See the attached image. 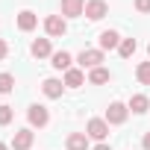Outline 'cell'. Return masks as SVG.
Listing matches in <instances>:
<instances>
[{
  "instance_id": "6da1fadb",
  "label": "cell",
  "mask_w": 150,
  "mask_h": 150,
  "mask_svg": "<svg viewBox=\"0 0 150 150\" xmlns=\"http://www.w3.org/2000/svg\"><path fill=\"white\" fill-rule=\"evenodd\" d=\"M127 118H129V106H127V103L115 100V103L106 106V124H109V127H121Z\"/></svg>"
},
{
  "instance_id": "7a4b0ae2",
  "label": "cell",
  "mask_w": 150,
  "mask_h": 150,
  "mask_svg": "<svg viewBox=\"0 0 150 150\" xmlns=\"http://www.w3.org/2000/svg\"><path fill=\"white\" fill-rule=\"evenodd\" d=\"M27 121H30V127H47L50 124V112H47V106H41V103H33L30 109H27Z\"/></svg>"
},
{
  "instance_id": "3957f363",
  "label": "cell",
  "mask_w": 150,
  "mask_h": 150,
  "mask_svg": "<svg viewBox=\"0 0 150 150\" xmlns=\"http://www.w3.org/2000/svg\"><path fill=\"white\" fill-rule=\"evenodd\" d=\"M86 135L94 138L97 144L106 141V135H109V124H106V118H91V121L86 124Z\"/></svg>"
},
{
  "instance_id": "277c9868",
  "label": "cell",
  "mask_w": 150,
  "mask_h": 150,
  "mask_svg": "<svg viewBox=\"0 0 150 150\" xmlns=\"http://www.w3.org/2000/svg\"><path fill=\"white\" fill-rule=\"evenodd\" d=\"M44 33H47L50 38H59V35L68 33V21H65L62 15H47V18H44Z\"/></svg>"
},
{
  "instance_id": "5b68a950",
  "label": "cell",
  "mask_w": 150,
  "mask_h": 150,
  "mask_svg": "<svg viewBox=\"0 0 150 150\" xmlns=\"http://www.w3.org/2000/svg\"><path fill=\"white\" fill-rule=\"evenodd\" d=\"M77 65H80L83 71H86V68H88V71L100 68V65H103V50H83V53L77 56Z\"/></svg>"
},
{
  "instance_id": "8992f818",
  "label": "cell",
  "mask_w": 150,
  "mask_h": 150,
  "mask_svg": "<svg viewBox=\"0 0 150 150\" xmlns=\"http://www.w3.org/2000/svg\"><path fill=\"white\" fill-rule=\"evenodd\" d=\"M33 141H35L33 127H24V129H18V132L12 135V150H30V147H33Z\"/></svg>"
},
{
  "instance_id": "52a82bcc",
  "label": "cell",
  "mask_w": 150,
  "mask_h": 150,
  "mask_svg": "<svg viewBox=\"0 0 150 150\" xmlns=\"http://www.w3.org/2000/svg\"><path fill=\"white\" fill-rule=\"evenodd\" d=\"M109 15V3L106 0H86V18L88 21H100Z\"/></svg>"
},
{
  "instance_id": "ba28073f",
  "label": "cell",
  "mask_w": 150,
  "mask_h": 150,
  "mask_svg": "<svg viewBox=\"0 0 150 150\" xmlns=\"http://www.w3.org/2000/svg\"><path fill=\"white\" fill-rule=\"evenodd\" d=\"M41 91H44V97H47V100H59V97L65 94V83H62V80H56V77H47V80L41 83Z\"/></svg>"
},
{
  "instance_id": "9c48e42d",
  "label": "cell",
  "mask_w": 150,
  "mask_h": 150,
  "mask_svg": "<svg viewBox=\"0 0 150 150\" xmlns=\"http://www.w3.org/2000/svg\"><path fill=\"white\" fill-rule=\"evenodd\" d=\"M86 15V0H62V18H80Z\"/></svg>"
},
{
  "instance_id": "30bf717a",
  "label": "cell",
  "mask_w": 150,
  "mask_h": 150,
  "mask_svg": "<svg viewBox=\"0 0 150 150\" xmlns=\"http://www.w3.org/2000/svg\"><path fill=\"white\" fill-rule=\"evenodd\" d=\"M30 53H33L35 59H47V56H53L56 50H53V44H50V38H35V41L30 44Z\"/></svg>"
},
{
  "instance_id": "8fae6325",
  "label": "cell",
  "mask_w": 150,
  "mask_h": 150,
  "mask_svg": "<svg viewBox=\"0 0 150 150\" xmlns=\"http://www.w3.org/2000/svg\"><path fill=\"white\" fill-rule=\"evenodd\" d=\"M35 27H38V15H35V12H30V9L18 12V30H21V33H33Z\"/></svg>"
},
{
  "instance_id": "7c38bea8",
  "label": "cell",
  "mask_w": 150,
  "mask_h": 150,
  "mask_svg": "<svg viewBox=\"0 0 150 150\" xmlns=\"http://www.w3.org/2000/svg\"><path fill=\"white\" fill-rule=\"evenodd\" d=\"M50 65H53L56 71H71V68H74V56H71L68 50H56V53L50 56Z\"/></svg>"
},
{
  "instance_id": "4fadbf2b",
  "label": "cell",
  "mask_w": 150,
  "mask_h": 150,
  "mask_svg": "<svg viewBox=\"0 0 150 150\" xmlns=\"http://www.w3.org/2000/svg\"><path fill=\"white\" fill-rule=\"evenodd\" d=\"M97 41H100V50H118V47H121V35H118L115 30H103Z\"/></svg>"
},
{
  "instance_id": "5bb4252c",
  "label": "cell",
  "mask_w": 150,
  "mask_h": 150,
  "mask_svg": "<svg viewBox=\"0 0 150 150\" xmlns=\"http://www.w3.org/2000/svg\"><path fill=\"white\" fill-rule=\"evenodd\" d=\"M68 88H80V86H86V74H83V68H71V71H65V80H62Z\"/></svg>"
},
{
  "instance_id": "9a60e30c",
  "label": "cell",
  "mask_w": 150,
  "mask_h": 150,
  "mask_svg": "<svg viewBox=\"0 0 150 150\" xmlns=\"http://www.w3.org/2000/svg\"><path fill=\"white\" fill-rule=\"evenodd\" d=\"M65 147L68 150H88V135L86 132H71L65 138Z\"/></svg>"
},
{
  "instance_id": "2e32d148",
  "label": "cell",
  "mask_w": 150,
  "mask_h": 150,
  "mask_svg": "<svg viewBox=\"0 0 150 150\" xmlns=\"http://www.w3.org/2000/svg\"><path fill=\"white\" fill-rule=\"evenodd\" d=\"M127 106H129V112H135V115H144V112L150 109V97H147V94H132Z\"/></svg>"
},
{
  "instance_id": "e0dca14e",
  "label": "cell",
  "mask_w": 150,
  "mask_h": 150,
  "mask_svg": "<svg viewBox=\"0 0 150 150\" xmlns=\"http://www.w3.org/2000/svg\"><path fill=\"white\" fill-rule=\"evenodd\" d=\"M112 80V74H109V68H94V71H88V83L91 86H103V83H109Z\"/></svg>"
},
{
  "instance_id": "ac0fdd59",
  "label": "cell",
  "mask_w": 150,
  "mask_h": 150,
  "mask_svg": "<svg viewBox=\"0 0 150 150\" xmlns=\"http://www.w3.org/2000/svg\"><path fill=\"white\" fill-rule=\"evenodd\" d=\"M138 50V41L135 38H121V47H118V53L124 56V59H132V53Z\"/></svg>"
},
{
  "instance_id": "d6986e66",
  "label": "cell",
  "mask_w": 150,
  "mask_h": 150,
  "mask_svg": "<svg viewBox=\"0 0 150 150\" xmlns=\"http://www.w3.org/2000/svg\"><path fill=\"white\" fill-rule=\"evenodd\" d=\"M135 80H138L141 86H150V62H141V65L135 68Z\"/></svg>"
},
{
  "instance_id": "ffe728a7",
  "label": "cell",
  "mask_w": 150,
  "mask_h": 150,
  "mask_svg": "<svg viewBox=\"0 0 150 150\" xmlns=\"http://www.w3.org/2000/svg\"><path fill=\"white\" fill-rule=\"evenodd\" d=\"M12 88H15V77L3 71V74H0V94H9Z\"/></svg>"
},
{
  "instance_id": "44dd1931",
  "label": "cell",
  "mask_w": 150,
  "mask_h": 150,
  "mask_svg": "<svg viewBox=\"0 0 150 150\" xmlns=\"http://www.w3.org/2000/svg\"><path fill=\"white\" fill-rule=\"evenodd\" d=\"M12 118H15L12 106H0V127H9V124H12Z\"/></svg>"
},
{
  "instance_id": "7402d4cb",
  "label": "cell",
  "mask_w": 150,
  "mask_h": 150,
  "mask_svg": "<svg viewBox=\"0 0 150 150\" xmlns=\"http://www.w3.org/2000/svg\"><path fill=\"white\" fill-rule=\"evenodd\" d=\"M135 12H141V15H150V0H135Z\"/></svg>"
},
{
  "instance_id": "603a6c76",
  "label": "cell",
  "mask_w": 150,
  "mask_h": 150,
  "mask_svg": "<svg viewBox=\"0 0 150 150\" xmlns=\"http://www.w3.org/2000/svg\"><path fill=\"white\" fill-rule=\"evenodd\" d=\"M6 56H9V44H6V41H3V38H0V62H3V59H6Z\"/></svg>"
},
{
  "instance_id": "cb8c5ba5",
  "label": "cell",
  "mask_w": 150,
  "mask_h": 150,
  "mask_svg": "<svg viewBox=\"0 0 150 150\" xmlns=\"http://www.w3.org/2000/svg\"><path fill=\"white\" fill-rule=\"evenodd\" d=\"M141 147H144V150H150V132H144V138H141Z\"/></svg>"
},
{
  "instance_id": "d4e9b609",
  "label": "cell",
  "mask_w": 150,
  "mask_h": 150,
  "mask_svg": "<svg viewBox=\"0 0 150 150\" xmlns=\"http://www.w3.org/2000/svg\"><path fill=\"white\" fill-rule=\"evenodd\" d=\"M94 150H112V147H109V144H106V141H100V144H97V147H94Z\"/></svg>"
},
{
  "instance_id": "484cf974",
  "label": "cell",
  "mask_w": 150,
  "mask_h": 150,
  "mask_svg": "<svg viewBox=\"0 0 150 150\" xmlns=\"http://www.w3.org/2000/svg\"><path fill=\"white\" fill-rule=\"evenodd\" d=\"M0 150H9V147H6V144H3V141H0Z\"/></svg>"
},
{
  "instance_id": "4316f807",
  "label": "cell",
  "mask_w": 150,
  "mask_h": 150,
  "mask_svg": "<svg viewBox=\"0 0 150 150\" xmlns=\"http://www.w3.org/2000/svg\"><path fill=\"white\" fill-rule=\"evenodd\" d=\"M147 56H150V44H147Z\"/></svg>"
}]
</instances>
